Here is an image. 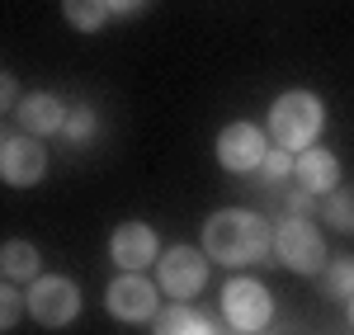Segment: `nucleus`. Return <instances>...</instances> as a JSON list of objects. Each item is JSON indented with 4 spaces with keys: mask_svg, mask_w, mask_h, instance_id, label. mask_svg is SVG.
I'll return each mask as SVG.
<instances>
[{
    "mask_svg": "<svg viewBox=\"0 0 354 335\" xmlns=\"http://www.w3.org/2000/svg\"><path fill=\"white\" fill-rule=\"evenodd\" d=\"M270 251V222L255 218V213H213L203 222V255L218 260V265H250Z\"/></svg>",
    "mask_w": 354,
    "mask_h": 335,
    "instance_id": "f257e3e1",
    "label": "nucleus"
},
{
    "mask_svg": "<svg viewBox=\"0 0 354 335\" xmlns=\"http://www.w3.org/2000/svg\"><path fill=\"white\" fill-rule=\"evenodd\" d=\"M322 123H326V109H322V99L312 95V90H288V95H279L270 109V137L279 151H307L317 133H322Z\"/></svg>",
    "mask_w": 354,
    "mask_h": 335,
    "instance_id": "f03ea898",
    "label": "nucleus"
},
{
    "mask_svg": "<svg viewBox=\"0 0 354 335\" xmlns=\"http://www.w3.org/2000/svg\"><path fill=\"white\" fill-rule=\"evenodd\" d=\"M274 251H279V260H283L293 274H317V269H326L322 231L307 222V218H283V222L274 227Z\"/></svg>",
    "mask_w": 354,
    "mask_h": 335,
    "instance_id": "7ed1b4c3",
    "label": "nucleus"
},
{
    "mask_svg": "<svg viewBox=\"0 0 354 335\" xmlns=\"http://www.w3.org/2000/svg\"><path fill=\"white\" fill-rule=\"evenodd\" d=\"M28 312H33V321H43V326H66V321H76V312H81V288L71 279H62V274H38V279L28 283Z\"/></svg>",
    "mask_w": 354,
    "mask_h": 335,
    "instance_id": "20e7f679",
    "label": "nucleus"
},
{
    "mask_svg": "<svg viewBox=\"0 0 354 335\" xmlns=\"http://www.w3.org/2000/svg\"><path fill=\"white\" fill-rule=\"evenodd\" d=\"M222 316H227V326H236V331H260V326H270V316H274L270 288L255 283V279H232L222 288Z\"/></svg>",
    "mask_w": 354,
    "mask_h": 335,
    "instance_id": "39448f33",
    "label": "nucleus"
},
{
    "mask_svg": "<svg viewBox=\"0 0 354 335\" xmlns=\"http://www.w3.org/2000/svg\"><path fill=\"white\" fill-rule=\"evenodd\" d=\"M156 279H161V288L175 303H185V298H194L208 283V255L194 251V246H170L156 260Z\"/></svg>",
    "mask_w": 354,
    "mask_h": 335,
    "instance_id": "423d86ee",
    "label": "nucleus"
},
{
    "mask_svg": "<svg viewBox=\"0 0 354 335\" xmlns=\"http://www.w3.org/2000/svg\"><path fill=\"white\" fill-rule=\"evenodd\" d=\"M0 175H5V184H15V189H33V184L48 175V151H43V142L28 137V133H15V137L0 146Z\"/></svg>",
    "mask_w": 354,
    "mask_h": 335,
    "instance_id": "0eeeda50",
    "label": "nucleus"
},
{
    "mask_svg": "<svg viewBox=\"0 0 354 335\" xmlns=\"http://www.w3.org/2000/svg\"><path fill=\"white\" fill-rule=\"evenodd\" d=\"M265 156H270V146H265V133H260L255 123H227V128H222V137H218L222 170L245 175V170L265 166Z\"/></svg>",
    "mask_w": 354,
    "mask_h": 335,
    "instance_id": "6e6552de",
    "label": "nucleus"
},
{
    "mask_svg": "<svg viewBox=\"0 0 354 335\" xmlns=\"http://www.w3.org/2000/svg\"><path fill=\"white\" fill-rule=\"evenodd\" d=\"M156 288H161V283L142 279V274H123V279L109 283L104 307H109V316H118V321H151V316H156Z\"/></svg>",
    "mask_w": 354,
    "mask_h": 335,
    "instance_id": "1a4fd4ad",
    "label": "nucleus"
},
{
    "mask_svg": "<svg viewBox=\"0 0 354 335\" xmlns=\"http://www.w3.org/2000/svg\"><path fill=\"white\" fill-rule=\"evenodd\" d=\"M156 231L147 222H123L118 231H113V241H109V255H113V265L123 269V274H142L147 265H156Z\"/></svg>",
    "mask_w": 354,
    "mask_h": 335,
    "instance_id": "9d476101",
    "label": "nucleus"
},
{
    "mask_svg": "<svg viewBox=\"0 0 354 335\" xmlns=\"http://www.w3.org/2000/svg\"><path fill=\"white\" fill-rule=\"evenodd\" d=\"M293 175H298V184L307 194H335L340 161H335V151H326V146H307V151L293 156Z\"/></svg>",
    "mask_w": 354,
    "mask_h": 335,
    "instance_id": "9b49d317",
    "label": "nucleus"
},
{
    "mask_svg": "<svg viewBox=\"0 0 354 335\" xmlns=\"http://www.w3.org/2000/svg\"><path fill=\"white\" fill-rule=\"evenodd\" d=\"M66 104H62V99H57V95H43V90H38V95H28L24 104H19V128H24L28 137H33V133H66Z\"/></svg>",
    "mask_w": 354,
    "mask_h": 335,
    "instance_id": "f8f14e48",
    "label": "nucleus"
},
{
    "mask_svg": "<svg viewBox=\"0 0 354 335\" xmlns=\"http://www.w3.org/2000/svg\"><path fill=\"white\" fill-rule=\"evenodd\" d=\"M156 335H213V326H208V316H198L194 307L175 303V307L156 312Z\"/></svg>",
    "mask_w": 354,
    "mask_h": 335,
    "instance_id": "ddd939ff",
    "label": "nucleus"
},
{
    "mask_svg": "<svg viewBox=\"0 0 354 335\" xmlns=\"http://www.w3.org/2000/svg\"><path fill=\"white\" fill-rule=\"evenodd\" d=\"M62 15H66V24L81 28V33H95V28H104L109 19V0H62Z\"/></svg>",
    "mask_w": 354,
    "mask_h": 335,
    "instance_id": "4468645a",
    "label": "nucleus"
},
{
    "mask_svg": "<svg viewBox=\"0 0 354 335\" xmlns=\"http://www.w3.org/2000/svg\"><path fill=\"white\" fill-rule=\"evenodd\" d=\"M0 265H5V279H38V251L28 241H5L0 251Z\"/></svg>",
    "mask_w": 354,
    "mask_h": 335,
    "instance_id": "2eb2a0df",
    "label": "nucleus"
},
{
    "mask_svg": "<svg viewBox=\"0 0 354 335\" xmlns=\"http://www.w3.org/2000/svg\"><path fill=\"white\" fill-rule=\"evenodd\" d=\"M326 293L330 298H354V260L326 265Z\"/></svg>",
    "mask_w": 354,
    "mask_h": 335,
    "instance_id": "dca6fc26",
    "label": "nucleus"
},
{
    "mask_svg": "<svg viewBox=\"0 0 354 335\" xmlns=\"http://www.w3.org/2000/svg\"><path fill=\"white\" fill-rule=\"evenodd\" d=\"M326 222L340 231H354V198L350 194H330L326 198Z\"/></svg>",
    "mask_w": 354,
    "mask_h": 335,
    "instance_id": "f3484780",
    "label": "nucleus"
},
{
    "mask_svg": "<svg viewBox=\"0 0 354 335\" xmlns=\"http://www.w3.org/2000/svg\"><path fill=\"white\" fill-rule=\"evenodd\" d=\"M90 133H95V109H85V104H81V109L66 113V137H71V142H85Z\"/></svg>",
    "mask_w": 354,
    "mask_h": 335,
    "instance_id": "a211bd4d",
    "label": "nucleus"
},
{
    "mask_svg": "<svg viewBox=\"0 0 354 335\" xmlns=\"http://www.w3.org/2000/svg\"><path fill=\"white\" fill-rule=\"evenodd\" d=\"M24 307H28V298H19L15 288H5V293H0V326L10 331V326L19 321V312H24Z\"/></svg>",
    "mask_w": 354,
    "mask_h": 335,
    "instance_id": "6ab92c4d",
    "label": "nucleus"
},
{
    "mask_svg": "<svg viewBox=\"0 0 354 335\" xmlns=\"http://www.w3.org/2000/svg\"><path fill=\"white\" fill-rule=\"evenodd\" d=\"M288 170H293V151H270V156H265V175H270L274 184H279Z\"/></svg>",
    "mask_w": 354,
    "mask_h": 335,
    "instance_id": "aec40b11",
    "label": "nucleus"
},
{
    "mask_svg": "<svg viewBox=\"0 0 354 335\" xmlns=\"http://www.w3.org/2000/svg\"><path fill=\"white\" fill-rule=\"evenodd\" d=\"M142 5H147V0H109V10H113V15H137Z\"/></svg>",
    "mask_w": 354,
    "mask_h": 335,
    "instance_id": "412c9836",
    "label": "nucleus"
},
{
    "mask_svg": "<svg viewBox=\"0 0 354 335\" xmlns=\"http://www.w3.org/2000/svg\"><path fill=\"white\" fill-rule=\"evenodd\" d=\"M0 99H5V104H15V76H5V81H0Z\"/></svg>",
    "mask_w": 354,
    "mask_h": 335,
    "instance_id": "4be33fe9",
    "label": "nucleus"
},
{
    "mask_svg": "<svg viewBox=\"0 0 354 335\" xmlns=\"http://www.w3.org/2000/svg\"><path fill=\"white\" fill-rule=\"evenodd\" d=\"M350 321H354V298H350Z\"/></svg>",
    "mask_w": 354,
    "mask_h": 335,
    "instance_id": "5701e85b",
    "label": "nucleus"
}]
</instances>
